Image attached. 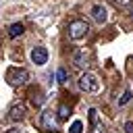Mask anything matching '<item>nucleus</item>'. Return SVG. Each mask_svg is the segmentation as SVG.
Instances as JSON below:
<instances>
[{"label":"nucleus","mask_w":133,"mask_h":133,"mask_svg":"<svg viewBox=\"0 0 133 133\" xmlns=\"http://www.w3.org/2000/svg\"><path fill=\"white\" fill-rule=\"evenodd\" d=\"M89 33V25L85 23V21H81V19H75V21H71L69 23V37L71 39H83L85 35Z\"/></svg>","instance_id":"obj_2"},{"label":"nucleus","mask_w":133,"mask_h":133,"mask_svg":"<svg viewBox=\"0 0 133 133\" xmlns=\"http://www.w3.org/2000/svg\"><path fill=\"white\" fill-rule=\"evenodd\" d=\"M131 100V89H125V94H123V98L118 100V106H125L127 102Z\"/></svg>","instance_id":"obj_14"},{"label":"nucleus","mask_w":133,"mask_h":133,"mask_svg":"<svg viewBox=\"0 0 133 133\" xmlns=\"http://www.w3.org/2000/svg\"><path fill=\"white\" fill-rule=\"evenodd\" d=\"M91 133H106V127H104L100 121H96V123H94V131H91Z\"/></svg>","instance_id":"obj_15"},{"label":"nucleus","mask_w":133,"mask_h":133,"mask_svg":"<svg viewBox=\"0 0 133 133\" xmlns=\"http://www.w3.org/2000/svg\"><path fill=\"white\" fill-rule=\"evenodd\" d=\"M114 2V6H118V8H129L131 4H133V0H112Z\"/></svg>","instance_id":"obj_12"},{"label":"nucleus","mask_w":133,"mask_h":133,"mask_svg":"<svg viewBox=\"0 0 133 133\" xmlns=\"http://www.w3.org/2000/svg\"><path fill=\"white\" fill-rule=\"evenodd\" d=\"M83 131V123L81 121H73V125L69 127V133H81Z\"/></svg>","instance_id":"obj_11"},{"label":"nucleus","mask_w":133,"mask_h":133,"mask_svg":"<svg viewBox=\"0 0 133 133\" xmlns=\"http://www.w3.org/2000/svg\"><path fill=\"white\" fill-rule=\"evenodd\" d=\"M125 131H127V133H133V123H131V121L125 125Z\"/></svg>","instance_id":"obj_16"},{"label":"nucleus","mask_w":133,"mask_h":133,"mask_svg":"<svg viewBox=\"0 0 133 133\" xmlns=\"http://www.w3.org/2000/svg\"><path fill=\"white\" fill-rule=\"evenodd\" d=\"M91 19H94L96 23H106V19H108L106 6H104V4H94V8H91Z\"/></svg>","instance_id":"obj_8"},{"label":"nucleus","mask_w":133,"mask_h":133,"mask_svg":"<svg viewBox=\"0 0 133 133\" xmlns=\"http://www.w3.org/2000/svg\"><path fill=\"white\" fill-rule=\"evenodd\" d=\"M8 81L12 85H25L29 81V73L25 69H10L8 71Z\"/></svg>","instance_id":"obj_4"},{"label":"nucleus","mask_w":133,"mask_h":133,"mask_svg":"<svg viewBox=\"0 0 133 133\" xmlns=\"http://www.w3.org/2000/svg\"><path fill=\"white\" fill-rule=\"evenodd\" d=\"M56 79H58V83H64V81H66V71H64L62 66L56 71Z\"/></svg>","instance_id":"obj_13"},{"label":"nucleus","mask_w":133,"mask_h":133,"mask_svg":"<svg viewBox=\"0 0 133 133\" xmlns=\"http://www.w3.org/2000/svg\"><path fill=\"white\" fill-rule=\"evenodd\" d=\"M31 62L33 64H46L48 62V50L44 46H37L31 50Z\"/></svg>","instance_id":"obj_5"},{"label":"nucleus","mask_w":133,"mask_h":133,"mask_svg":"<svg viewBox=\"0 0 133 133\" xmlns=\"http://www.w3.org/2000/svg\"><path fill=\"white\" fill-rule=\"evenodd\" d=\"M39 125H42V129H44L46 133H56V131H58V125H56V121H54V112H50V110H44V112H42Z\"/></svg>","instance_id":"obj_3"},{"label":"nucleus","mask_w":133,"mask_h":133,"mask_svg":"<svg viewBox=\"0 0 133 133\" xmlns=\"http://www.w3.org/2000/svg\"><path fill=\"white\" fill-rule=\"evenodd\" d=\"M100 87H102V83H100L98 75H94V73H83V75L79 77V89H83L85 94H98Z\"/></svg>","instance_id":"obj_1"},{"label":"nucleus","mask_w":133,"mask_h":133,"mask_svg":"<svg viewBox=\"0 0 133 133\" xmlns=\"http://www.w3.org/2000/svg\"><path fill=\"white\" fill-rule=\"evenodd\" d=\"M6 133H25V131H23V129H17V127H12V129H8Z\"/></svg>","instance_id":"obj_17"},{"label":"nucleus","mask_w":133,"mask_h":133,"mask_svg":"<svg viewBox=\"0 0 133 133\" xmlns=\"http://www.w3.org/2000/svg\"><path fill=\"white\" fill-rule=\"evenodd\" d=\"M69 114H71V108H69L66 104H60V106H58V118L64 121V118H69Z\"/></svg>","instance_id":"obj_10"},{"label":"nucleus","mask_w":133,"mask_h":133,"mask_svg":"<svg viewBox=\"0 0 133 133\" xmlns=\"http://www.w3.org/2000/svg\"><path fill=\"white\" fill-rule=\"evenodd\" d=\"M73 64H75L77 69H87V66H89V52L77 50L75 56H73Z\"/></svg>","instance_id":"obj_6"},{"label":"nucleus","mask_w":133,"mask_h":133,"mask_svg":"<svg viewBox=\"0 0 133 133\" xmlns=\"http://www.w3.org/2000/svg\"><path fill=\"white\" fill-rule=\"evenodd\" d=\"M23 31H25V25H23V23H12V25L8 27V37L15 39V37H19Z\"/></svg>","instance_id":"obj_9"},{"label":"nucleus","mask_w":133,"mask_h":133,"mask_svg":"<svg viewBox=\"0 0 133 133\" xmlns=\"http://www.w3.org/2000/svg\"><path fill=\"white\" fill-rule=\"evenodd\" d=\"M25 114H27V108H25V104H23V102H19V104L10 106V110H8V118H10V121H23V118H25Z\"/></svg>","instance_id":"obj_7"}]
</instances>
